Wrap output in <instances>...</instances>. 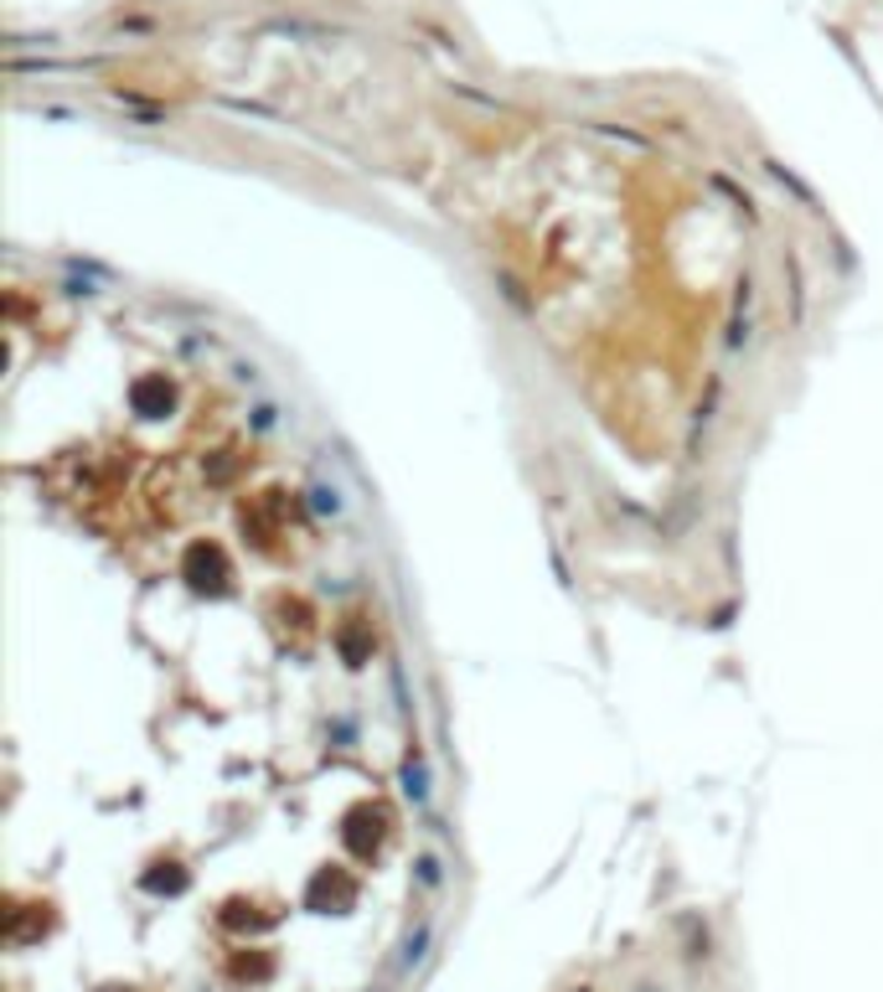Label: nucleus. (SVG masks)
<instances>
[{"label": "nucleus", "instance_id": "f257e3e1", "mask_svg": "<svg viewBox=\"0 0 883 992\" xmlns=\"http://www.w3.org/2000/svg\"><path fill=\"white\" fill-rule=\"evenodd\" d=\"M858 16H868V32H879L883 36V0H848Z\"/></svg>", "mask_w": 883, "mask_h": 992}]
</instances>
